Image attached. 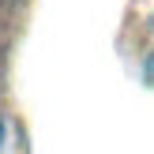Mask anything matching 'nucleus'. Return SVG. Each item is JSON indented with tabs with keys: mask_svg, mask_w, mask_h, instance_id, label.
<instances>
[]
</instances>
